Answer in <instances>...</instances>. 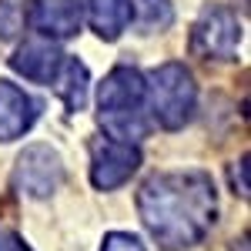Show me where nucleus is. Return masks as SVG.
I'll return each mask as SVG.
<instances>
[{"mask_svg":"<svg viewBox=\"0 0 251 251\" xmlns=\"http://www.w3.org/2000/svg\"><path fill=\"white\" fill-rule=\"evenodd\" d=\"M137 211L144 228L168 251L198 245L218 214L214 181L204 171H161L137 191Z\"/></svg>","mask_w":251,"mask_h":251,"instance_id":"f257e3e1","label":"nucleus"},{"mask_svg":"<svg viewBox=\"0 0 251 251\" xmlns=\"http://www.w3.org/2000/svg\"><path fill=\"white\" fill-rule=\"evenodd\" d=\"M97 107H100V127L107 141L131 144L144 141L151 124H148V94H144V77L134 67H114L104 84L97 87Z\"/></svg>","mask_w":251,"mask_h":251,"instance_id":"f03ea898","label":"nucleus"},{"mask_svg":"<svg viewBox=\"0 0 251 251\" xmlns=\"http://www.w3.org/2000/svg\"><path fill=\"white\" fill-rule=\"evenodd\" d=\"M144 94H148V111L164 131H177L184 127L194 114L198 104V87L194 77L184 64H161L154 67L148 80H144Z\"/></svg>","mask_w":251,"mask_h":251,"instance_id":"7ed1b4c3","label":"nucleus"},{"mask_svg":"<svg viewBox=\"0 0 251 251\" xmlns=\"http://www.w3.org/2000/svg\"><path fill=\"white\" fill-rule=\"evenodd\" d=\"M241 40V24L228 7L208 3L191 30V50L204 60H231Z\"/></svg>","mask_w":251,"mask_h":251,"instance_id":"20e7f679","label":"nucleus"},{"mask_svg":"<svg viewBox=\"0 0 251 251\" xmlns=\"http://www.w3.org/2000/svg\"><path fill=\"white\" fill-rule=\"evenodd\" d=\"M64 181V161L50 144H30L14 164V188L27 198H50Z\"/></svg>","mask_w":251,"mask_h":251,"instance_id":"39448f33","label":"nucleus"},{"mask_svg":"<svg viewBox=\"0 0 251 251\" xmlns=\"http://www.w3.org/2000/svg\"><path fill=\"white\" fill-rule=\"evenodd\" d=\"M137 164H141V151L131 144H117L107 137H97L91 144V181L97 191H114L124 181H131Z\"/></svg>","mask_w":251,"mask_h":251,"instance_id":"423d86ee","label":"nucleus"},{"mask_svg":"<svg viewBox=\"0 0 251 251\" xmlns=\"http://www.w3.org/2000/svg\"><path fill=\"white\" fill-rule=\"evenodd\" d=\"M84 20V0H34L30 24L44 37H74Z\"/></svg>","mask_w":251,"mask_h":251,"instance_id":"0eeeda50","label":"nucleus"},{"mask_svg":"<svg viewBox=\"0 0 251 251\" xmlns=\"http://www.w3.org/2000/svg\"><path fill=\"white\" fill-rule=\"evenodd\" d=\"M40 114V104L17 84L0 80V141H17L24 137Z\"/></svg>","mask_w":251,"mask_h":251,"instance_id":"6e6552de","label":"nucleus"},{"mask_svg":"<svg viewBox=\"0 0 251 251\" xmlns=\"http://www.w3.org/2000/svg\"><path fill=\"white\" fill-rule=\"evenodd\" d=\"M60 64H64V50L54 40H27L24 47H17V54L10 57V67L20 77L34 80V84H54Z\"/></svg>","mask_w":251,"mask_h":251,"instance_id":"1a4fd4ad","label":"nucleus"},{"mask_svg":"<svg viewBox=\"0 0 251 251\" xmlns=\"http://www.w3.org/2000/svg\"><path fill=\"white\" fill-rule=\"evenodd\" d=\"M84 14L97 37L117 40L134 17V3L131 0H84Z\"/></svg>","mask_w":251,"mask_h":251,"instance_id":"9d476101","label":"nucleus"},{"mask_svg":"<svg viewBox=\"0 0 251 251\" xmlns=\"http://www.w3.org/2000/svg\"><path fill=\"white\" fill-rule=\"evenodd\" d=\"M50 87L64 100L67 111H84V104H87V67L77 57H64V64H60V71Z\"/></svg>","mask_w":251,"mask_h":251,"instance_id":"9b49d317","label":"nucleus"},{"mask_svg":"<svg viewBox=\"0 0 251 251\" xmlns=\"http://www.w3.org/2000/svg\"><path fill=\"white\" fill-rule=\"evenodd\" d=\"M131 20H137L141 34H157L164 27H171L174 7H171V0H137Z\"/></svg>","mask_w":251,"mask_h":251,"instance_id":"f8f14e48","label":"nucleus"},{"mask_svg":"<svg viewBox=\"0 0 251 251\" xmlns=\"http://www.w3.org/2000/svg\"><path fill=\"white\" fill-rule=\"evenodd\" d=\"M24 27V3L20 0H0V40H14Z\"/></svg>","mask_w":251,"mask_h":251,"instance_id":"ddd939ff","label":"nucleus"},{"mask_svg":"<svg viewBox=\"0 0 251 251\" xmlns=\"http://www.w3.org/2000/svg\"><path fill=\"white\" fill-rule=\"evenodd\" d=\"M100 251H144V245H141V238H137V234L111 231V234H104V245H100Z\"/></svg>","mask_w":251,"mask_h":251,"instance_id":"4468645a","label":"nucleus"},{"mask_svg":"<svg viewBox=\"0 0 251 251\" xmlns=\"http://www.w3.org/2000/svg\"><path fill=\"white\" fill-rule=\"evenodd\" d=\"M0 251H30V248L14 228H0Z\"/></svg>","mask_w":251,"mask_h":251,"instance_id":"2eb2a0df","label":"nucleus"},{"mask_svg":"<svg viewBox=\"0 0 251 251\" xmlns=\"http://www.w3.org/2000/svg\"><path fill=\"white\" fill-rule=\"evenodd\" d=\"M231 181H234V188H238V194L248 198V161H241V174L231 171Z\"/></svg>","mask_w":251,"mask_h":251,"instance_id":"dca6fc26","label":"nucleus"}]
</instances>
